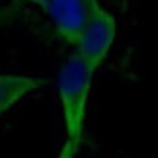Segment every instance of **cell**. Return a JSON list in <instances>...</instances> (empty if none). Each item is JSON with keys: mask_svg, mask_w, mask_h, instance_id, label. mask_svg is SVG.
<instances>
[{"mask_svg": "<svg viewBox=\"0 0 158 158\" xmlns=\"http://www.w3.org/2000/svg\"><path fill=\"white\" fill-rule=\"evenodd\" d=\"M94 74L96 72L84 63V59L78 53L66 57L57 74V92L60 109H63L66 141L74 148H80V143L84 139V125H86Z\"/></svg>", "mask_w": 158, "mask_h": 158, "instance_id": "cell-1", "label": "cell"}, {"mask_svg": "<svg viewBox=\"0 0 158 158\" xmlns=\"http://www.w3.org/2000/svg\"><path fill=\"white\" fill-rule=\"evenodd\" d=\"M27 2L39 6L55 26L59 39L72 47L88 20L102 8L100 0H27Z\"/></svg>", "mask_w": 158, "mask_h": 158, "instance_id": "cell-2", "label": "cell"}, {"mask_svg": "<svg viewBox=\"0 0 158 158\" xmlns=\"http://www.w3.org/2000/svg\"><path fill=\"white\" fill-rule=\"evenodd\" d=\"M115 35H117V23L111 12H107L104 6L88 20L84 29L78 35L74 43V53L84 59L94 72L104 64L109 49H111Z\"/></svg>", "mask_w": 158, "mask_h": 158, "instance_id": "cell-3", "label": "cell"}, {"mask_svg": "<svg viewBox=\"0 0 158 158\" xmlns=\"http://www.w3.org/2000/svg\"><path fill=\"white\" fill-rule=\"evenodd\" d=\"M45 78L26 74H0V115L10 111L27 94L45 86Z\"/></svg>", "mask_w": 158, "mask_h": 158, "instance_id": "cell-4", "label": "cell"}, {"mask_svg": "<svg viewBox=\"0 0 158 158\" xmlns=\"http://www.w3.org/2000/svg\"><path fill=\"white\" fill-rule=\"evenodd\" d=\"M76 152H78V148H74L69 141H64V144H63V148L59 150L57 158H76Z\"/></svg>", "mask_w": 158, "mask_h": 158, "instance_id": "cell-5", "label": "cell"}, {"mask_svg": "<svg viewBox=\"0 0 158 158\" xmlns=\"http://www.w3.org/2000/svg\"><path fill=\"white\" fill-rule=\"evenodd\" d=\"M113 6H117V8H125L127 6V0H109Z\"/></svg>", "mask_w": 158, "mask_h": 158, "instance_id": "cell-6", "label": "cell"}]
</instances>
